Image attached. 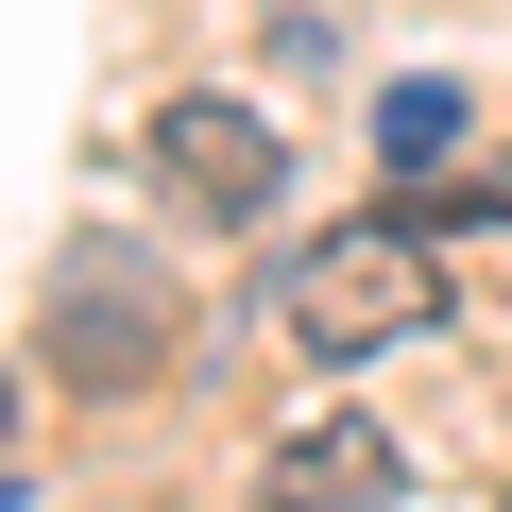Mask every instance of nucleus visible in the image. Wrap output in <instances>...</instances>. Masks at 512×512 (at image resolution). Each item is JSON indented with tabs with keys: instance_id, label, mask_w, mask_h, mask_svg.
Wrapping results in <instances>:
<instances>
[{
	"instance_id": "1",
	"label": "nucleus",
	"mask_w": 512,
	"mask_h": 512,
	"mask_svg": "<svg viewBox=\"0 0 512 512\" xmlns=\"http://www.w3.org/2000/svg\"><path fill=\"white\" fill-rule=\"evenodd\" d=\"M35 342H52L69 393H137V376H171L188 291L154 274L137 239H69V256H52V291H35Z\"/></svg>"
},
{
	"instance_id": "2",
	"label": "nucleus",
	"mask_w": 512,
	"mask_h": 512,
	"mask_svg": "<svg viewBox=\"0 0 512 512\" xmlns=\"http://www.w3.org/2000/svg\"><path fill=\"white\" fill-rule=\"evenodd\" d=\"M274 291H291V342H308V359H393V342H427V308H444L427 222H342V239L291 256Z\"/></svg>"
},
{
	"instance_id": "3",
	"label": "nucleus",
	"mask_w": 512,
	"mask_h": 512,
	"mask_svg": "<svg viewBox=\"0 0 512 512\" xmlns=\"http://www.w3.org/2000/svg\"><path fill=\"white\" fill-rule=\"evenodd\" d=\"M154 171H171L205 222H274V188H291V154H274L256 103H171V120H154Z\"/></svg>"
},
{
	"instance_id": "4",
	"label": "nucleus",
	"mask_w": 512,
	"mask_h": 512,
	"mask_svg": "<svg viewBox=\"0 0 512 512\" xmlns=\"http://www.w3.org/2000/svg\"><path fill=\"white\" fill-rule=\"evenodd\" d=\"M256 512H393V427H359V410L291 427L274 461H256Z\"/></svg>"
},
{
	"instance_id": "5",
	"label": "nucleus",
	"mask_w": 512,
	"mask_h": 512,
	"mask_svg": "<svg viewBox=\"0 0 512 512\" xmlns=\"http://www.w3.org/2000/svg\"><path fill=\"white\" fill-rule=\"evenodd\" d=\"M376 154H393V171H444V154H461V86H427V69H410V86L376 103Z\"/></svg>"
},
{
	"instance_id": "6",
	"label": "nucleus",
	"mask_w": 512,
	"mask_h": 512,
	"mask_svg": "<svg viewBox=\"0 0 512 512\" xmlns=\"http://www.w3.org/2000/svg\"><path fill=\"white\" fill-rule=\"evenodd\" d=\"M0 444H18V376H0Z\"/></svg>"
}]
</instances>
